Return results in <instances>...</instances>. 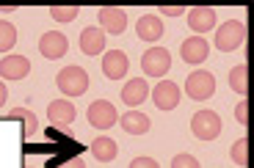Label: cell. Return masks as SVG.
<instances>
[{"label": "cell", "mask_w": 254, "mask_h": 168, "mask_svg": "<svg viewBox=\"0 0 254 168\" xmlns=\"http://www.w3.org/2000/svg\"><path fill=\"white\" fill-rule=\"evenodd\" d=\"M6 100H8V91H6V83L0 80V108L6 105Z\"/></svg>", "instance_id": "cell-30"}, {"label": "cell", "mask_w": 254, "mask_h": 168, "mask_svg": "<svg viewBox=\"0 0 254 168\" xmlns=\"http://www.w3.org/2000/svg\"><path fill=\"white\" fill-rule=\"evenodd\" d=\"M188 28L193 33H210L216 28V8L210 6H193L188 11Z\"/></svg>", "instance_id": "cell-12"}, {"label": "cell", "mask_w": 254, "mask_h": 168, "mask_svg": "<svg viewBox=\"0 0 254 168\" xmlns=\"http://www.w3.org/2000/svg\"><path fill=\"white\" fill-rule=\"evenodd\" d=\"M77 14H80L77 6H50V17L56 22H72V19H77Z\"/></svg>", "instance_id": "cell-23"}, {"label": "cell", "mask_w": 254, "mask_h": 168, "mask_svg": "<svg viewBox=\"0 0 254 168\" xmlns=\"http://www.w3.org/2000/svg\"><path fill=\"white\" fill-rule=\"evenodd\" d=\"M152 102L158 111H174L180 105V86L174 80H158V86L152 88Z\"/></svg>", "instance_id": "cell-8"}, {"label": "cell", "mask_w": 254, "mask_h": 168, "mask_svg": "<svg viewBox=\"0 0 254 168\" xmlns=\"http://www.w3.org/2000/svg\"><path fill=\"white\" fill-rule=\"evenodd\" d=\"M229 88H232V91L235 94H246V63H238L235 69H232V72H229Z\"/></svg>", "instance_id": "cell-22"}, {"label": "cell", "mask_w": 254, "mask_h": 168, "mask_svg": "<svg viewBox=\"0 0 254 168\" xmlns=\"http://www.w3.org/2000/svg\"><path fill=\"white\" fill-rule=\"evenodd\" d=\"M185 94H188L193 102H204L216 94V77L204 72V69H196L185 77Z\"/></svg>", "instance_id": "cell-3"}, {"label": "cell", "mask_w": 254, "mask_h": 168, "mask_svg": "<svg viewBox=\"0 0 254 168\" xmlns=\"http://www.w3.org/2000/svg\"><path fill=\"white\" fill-rule=\"evenodd\" d=\"M130 69V58L125 56L122 50H108L105 58H102V75L108 80H122Z\"/></svg>", "instance_id": "cell-10"}, {"label": "cell", "mask_w": 254, "mask_h": 168, "mask_svg": "<svg viewBox=\"0 0 254 168\" xmlns=\"http://www.w3.org/2000/svg\"><path fill=\"white\" fill-rule=\"evenodd\" d=\"M14 44H17V28L11 22H6V19H0V53L6 56Z\"/></svg>", "instance_id": "cell-21"}, {"label": "cell", "mask_w": 254, "mask_h": 168, "mask_svg": "<svg viewBox=\"0 0 254 168\" xmlns=\"http://www.w3.org/2000/svg\"><path fill=\"white\" fill-rule=\"evenodd\" d=\"M172 168H202V166H199V160L193 155H185L183 152V155H177L172 160Z\"/></svg>", "instance_id": "cell-25"}, {"label": "cell", "mask_w": 254, "mask_h": 168, "mask_svg": "<svg viewBox=\"0 0 254 168\" xmlns=\"http://www.w3.org/2000/svg\"><path fill=\"white\" fill-rule=\"evenodd\" d=\"M190 132L199 138V141H216L221 135V116L216 111H196L190 118Z\"/></svg>", "instance_id": "cell-2"}, {"label": "cell", "mask_w": 254, "mask_h": 168, "mask_svg": "<svg viewBox=\"0 0 254 168\" xmlns=\"http://www.w3.org/2000/svg\"><path fill=\"white\" fill-rule=\"evenodd\" d=\"M58 88H61L64 97H83V94L89 91V72L83 66H64L56 77Z\"/></svg>", "instance_id": "cell-1"}, {"label": "cell", "mask_w": 254, "mask_h": 168, "mask_svg": "<svg viewBox=\"0 0 254 168\" xmlns=\"http://www.w3.org/2000/svg\"><path fill=\"white\" fill-rule=\"evenodd\" d=\"M86 118H89V124L97 127V130H108V127H116L119 113H116V108L111 105L108 100H97V102H91V105H89Z\"/></svg>", "instance_id": "cell-6"}, {"label": "cell", "mask_w": 254, "mask_h": 168, "mask_svg": "<svg viewBox=\"0 0 254 168\" xmlns=\"http://www.w3.org/2000/svg\"><path fill=\"white\" fill-rule=\"evenodd\" d=\"M97 17H100V31L102 33H114V36L125 33V28H127V11H125V8L102 6Z\"/></svg>", "instance_id": "cell-7"}, {"label": "cell", "mask_w": 254, "mask_h": 168, "mask_svg": "<svg viewBox=\"0 0 254 168\" xmlns=\"http://www.w3.org/2000/svg\"><path fill=\"white\" fill-rule=\"evenodd\" d=\"M28 72H31V61H28V56H6V58H0V77H3V80H22V77H28Z\"/></svg>", "instance_id": "cell-11"}, {"label": "cell", "mask_w": 254, "mask_h": 168, "mask_svg": "<svg viewBox=\"0 0 254 168\" xmlns=\"http://www.w3.org/2000/svg\"><path fill=\"white\" fill-rule=\"evenodd\" d=\"M105 42H108V36H105L100 28H94V25L83 28V33H80V50L86 53V56H100V53H105Z\"/></svg>", "instance_id": "cell-17"}, {"label": "cell", "mask_w": 254, "mask_h": 168, "mask_svg": "<svg viewBox=\"0 0 254 168\" xmlns=\"http://www.w3.org/2000/svg\"><path fill=\"white\" fill-rule=\"evenodd\" d=\"M8 118H19V121H22V127H25V135H33V132L39 130L36 113L28 111V108H11V111H8Z\"/></svg>", "instance_id": "cell-20"}, {"label": "cell", "mask_w": 254, "mask_h": 168, "mask_svg": "<svg viewBox=\"0 0 254 168\" xmlns=\"http://www.w3.org/2000/svg\"><path fill=\"white\" fill-rule=\"evenodd\" d=\"M130 168H160V163L152 160V157H135V160L130 163Z\"/></svg>", "instance_id": "cell-26"}, {"label": "cell", "mask_w": 254, "mask_h": 168, "mask_svg": "<svg viewBox=\"0 0 254 168\" xmlns=\"http://www.w3.org/2000/svg\"><path fill=\"white\" fill-rule=\"evenodd\" d=\"M207 53H210V44L202 36H188L180 44V56H183L185 63H202L207 58Z\"/></svg>", "instance_id": "cell-13"}, {"label": "cell", "mask_w": 254, "mask_h": 168, "mask_svg": "<svg viewBox=\"0 0 254 168\" xmlns=\"http://www.w3.org/2000/svg\"><path fill=\"white\" fill-rule=\"evenodd\" d=\"M246 42V25L241 19H227L221 28L216 31V47L221 53H232Z\"/></svg>", "instance_id": "cell-4"}, {"label": "cell", "mask_w": 254, "mask_h": 168, "mask_svg": "<svg viewBox=\"0 0 254 168\" xmlns=\"http://www.w3.org/2000/svg\"><path fill=\"white\" fill-rule=\"evenodd\" d=\"M66 50H69V42H66V36L58 33V31H47L45 36L39 39V53H42L47 61H58V58H64Z\"/></svg>", "instance_id": "cell-9"}, {"label": "cell", "mask_w": 254, "mask_h": 168, "mask_svg": "<svg viewBox=\"0 0 254 168\" xmlns=\"http://www.w3.org/2000/svg\"><path fill=\"white\" fill-rule=\"evenodd\" d=\"M246 149H249V141L246 138H241V141H235V146H232V152H229V157H232V163L235 166H246Z\"/></svg>", "instance_id": "cell-24"}, {"label": "cell", "mask_w": 254, "mask_h": 168, "mask_svg": "<svg viewBox=\"0 0 254 168\" xmlns=\"http://www.w3.org/2000/svg\"><path fill=\"white\" fill-rule=\"evenodd\" d=\"M163 22H160L158 14H144V17L135 22V36L144 39V42H158L163 36Z\"/></svg>", "instance_id": "cell-16"}, {"label": "cell", "mask_w": 254, "mask_h": 168, "mask_svg": "<svg viewBox=\"0 0 254 168\" xmlns=\"http://www.w3.org/2000/svg\"><path fill=\"white\" fill-rule=\"evenodd\" d=\"M141 69H144L146 77H166L169 69H172V56L163 47H149V50L141 56Z\"/></svg>", "instance_id": "cell-5"}, {"label": "cell", "mask_w": 254, "mask_h": 168, "mask_svg": "<svg viewBox=\"0 0 254 168\" xmlns=\"http://www.w3.org/2000/svg\"><path fill=\"white\" fill-rule=\"evenodd\" d=\"M119 124L127 135H144V132H149L152 121H149V116L141 113V111H127L125 116H119Z\"/></svg>", "instance_id": "cell-18"}, {"label": "cell", "mask_w": 254, "mask_h": 168, "mask_svg": "<svg viewBox=\"0 0 254 168\" xmlns=\"http://www.w3.org/2000/svg\"><path fill=\"white\" fill-rule=\"evenodd\" d=\"M158 14H166V17H180V14H183V6H160Z\"/></svg>", "instance_id": "cell-27"}, {"label": "cell", "mask_w": 254, "mask_h": 168, "mask_svg": "<svg viewBox=\"0 0 254 168\" xmlns=\"http://www.w3.org/2000/svg\"><path fill=\"white\" fill-rule=\"evenodd\" d=\"M75 116H77L75 102H69V100H53L50 105H47V118H50L53 124L66 127V124L75 121Z\"/></svg>", "instance_id": "cell-15"}, {"label": "cell", "mask_w": 254, "mask_h": 168, "mask_svg": "<svg viewBox=\"0 0 254 168\" xmlns=\"http://www.w3.org/2000/svg\"><path fill=\"white\" fill-rule=\"evenodd\" d=\"M146 97H149V83H146L144 77L127 80L125 88H122V102H125V105H130L133 111L141 105V102H146Z\"/></svg>", "instance_id": "cell-14"}, {"label": "cell", "mask_w": 254, "mask_h": 168, "mask_svg": "<svg viewBox=\"0 0 254 168\" xmlns=\"http://www.w3.org/2000/svg\"><path fill=\"white\" fill-rule=\"evenodd\" d=\"M235 118H238V124H246V102H238V108H235Z\"/></svg>", "instance_id": "cell-29"}, {"label": "cell", "mask_w": 254, "mask_h": 168, "mask_svg": "<svg viewBox=\"0 0 254 168\" xmlns=\"http://www.w3.org/2000/svg\"><path fill=\"white\" fill-rule=\"evenodd\" d=\"M17 6H0V14H8V11H14Z\"/></svg>", "instance_id": "cell-31"}, {"label": "cell", "mask_w": 254, "mask_h": 168, "mask_svg": "<svg viewBox=\"0 0 254 168\" xmlns=\"http://www.w3.org/2000/svg\"><path fill=\"white\" fill-rule=\"evenodd\" d=\"M56 168H86V163H83L80 157H72V160H64V163H58Z\"/></svg>", "instance_id": "cell-28"}, {"label": "cell", "mask_w": 254, "mask_h": 168, "mask_svg": "<svg viewBox=\"0 0 254 168\" xmlns=\"http://www.w3.org/2000/svg\"><path fill=\"white\" fill-rule=\"evenodd\" d=\"M91 155H94V160H100V163H111V160L119 157V143H116L114 138H108V135H100V138H94V143H91Z\"/></svg>", "instance_id": "cell-19"}]
</instances>
